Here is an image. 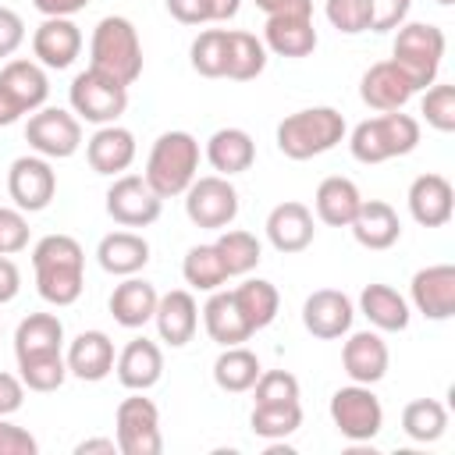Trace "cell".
I'll return each instance as SVG.
<instances>
[{
  "label": "cell",
  "mask_w": 455,
  "mask_h": 455,
  "mask_svg": "<svg viewBox=\"0 0 455 455\" xmlns=\"http://www.w3.org/2000/svg\"><path fill=\"white\" fill-rule=\"evenodd\" d=\"M412 0H373V25L370 32H391L398 25H405Z\"/></svg>",
  "instance_id": "obj_48"
},
{
  "label": "cell",
  "mask_w": 455,
  "mask_h": 455,
  "mask_svg": "<svg viewBox=\"0 0 455 455\" xmlns=\"http://www.w3.org/2000/svg\"><path fill=\"white\" fill-rule=\"evenodd\" d=\"M32 53L43 68L64 71L82 53V28L71 18H43V25L32 32Z\"/></svg>",
  "instance_id": "obj_16"
},
{
  "label": "cell",
  "mask_w": 455,
  "mask_h": 455,
  "mask_svg": "<svg viewBox=\"0 0 455 455\" xmlns=\"http://www.w3.org/2000/svg\"><path fill=\"white\" fill-rule=\"evenodd\" d=\"M21 114H25V110H21V107H18V103H14V100H11V96H7L4 89H0V128L14 124V121H18Z\"/></svg>",
  "instance_id": "obj_57"
},
{
  "label": "cell",
  "mask_w": 455,
  "mask_h": 455,
  "mask_svg": "<svg viewBox=\"0 0 455 455\" xmlns=\"http://www.w3.org/2000/svg\"><path fill=\"white\" fill-rule=\"evenodd\" d=\"M352 316H355L352 299L338 288H320L302 302V327L320 341H334V338L348 334Z\"/></svg>",
  "instance_id": "obj_14"
},
{
  "label": "cell",
  "mask_w": 455,
  "mask_h": 455,
  "mask_svg": "<svg viewBox=\"0 0 455 455\" xmlns=\"http://www.w3.org/2000/svg\"><path fill=\"white\" fill-rule=\"evenodd\" d=\"M149 188L160 199L171 196H185V188L199 178V142L192 132H164L146 160V174Z\"/></svg>",
  "instance_id": "obj_3"
},
{
  "label": "cell",
  "mask_w": 455,
  "mask_h": 455,
  "mask_svg": "<svg viewBox=\"0 0 455 455\" xmlns=\"http://www.w3.org/2000/svg\"><path fill=\"white\" fill-rule=\"evenodd\" d=\"M21 291V270L11 256H0V306Z\"/></svg>",
  "instance_id": "obj_54"
},
{
  "label": "cell",
  "mask_w": 455,
  "mask_h": 455,
  "mask_svg": "<svg viewBox=\"0 0 455 455\" xmlns=\"http://www.w3.org/2000/svg\"><path fill=\"white\" fill-rule=\"evenodd\" d=\"M437 4H441V7H448V4H455V0H437Z\"/></svg>",
  "instance_id": "obj_59"
},
{
  "label": "cell",
  "mask_w": 455,
  "mask_h": 455,
  "mask_svg": "<svg viewBox=\"0 0 455 455\" xmlns=\"http://www.w3.org/2000/svg\"><path fill=\"white\" fill-rule=\"evenodd\" d=\"M231 295H235V302H238L245 323L252 327V334L263 331V327H270L274 316H277V309H281L277 288H274L270 281H263V277H245Z\"/></svg>",
  "instance_id": "obj_36"
},
{
  "label": "cell",
  "mask_w": 455,
  "mask_h": 455,
  "mask_svg": "<svg viewBox=\"0 0 455 455\" xmlns=\"http://www.w3.org/2000/svg\"><path fill=\"white\" fill-rule=\"evenodd\" d=\"M203 327H206L210 341H217L220 348L242 345V341L252 338V327L245 323V316H242L235 295H231V291H220V288H217V291L206 299V306H203Z\"/></svg>",
  "instance_id": "obj_31"
},
{
  "label": "cell",
  "mask_w": 455,
  "mask_h": 455,
  "mask_svg": "<svg viewBox=\"0 0 455 455\" xmlns=\"http://www.w3.org/2000/svg\"><path fill=\"white\" fill-rule=\"evenodd\" d=\"M114 359H117V355H114V341H110V334H103V331H82V334L71 341L68 355H64L68 373L78 377V380H89V384L110 377Z\"/></svg>",
  "instance_id": "obj_25"
},
{
  "label": "cell",
  "mask_w": 455,
  "mask_h": 455,
  "mask_svg": "<svg viewBox=\"0 0 455 455\" xmlns=\"http://www.w3.org/2000/svg\"><path fill=\"white\" fill-rule=\"evenodd\" d=\"M156 288L149 284V281H142V277H124L114 291H110V316L121 323V327H128V331H135V327H146L149 320H153V313H156Z\"/></svg>",
  "instance_id": "obj_30"
},
{
  "label": "cell",
  "mask_w": 455,
  "mask_h": 455,
  "mask_svg": "<svg viewBox=\"0 0 455 455\" xmlns=\"http://www.w3.org/2000/svg\"><path fill=\"white\" fill-rule=\"evenodd\" d=\"M114 370L128 391H149L164 377V352L149 338H132L114 359Z\"/></svg>",
  "instance_id": "obj_23"
},
{
  "label": "cell",
  "mask_w": 455,
  "mask_h": 455,
  "mask_svg": "<svg viewBox=\"0 0 455 455\" xmlns=\"http://www.w3.org/2000/svg\"><path fill=\"white\" fill-rule=\"evenodd\" d=\"M441 57H444V32L437 25H427V21L398 25L391 60L402 68V75L412 82L416 92L434 85L441 71Z\"/></svg>",
  "instance_id": "obj_6"
},
{
  "label": "cell",
  "mask_w": 455,
  "mask_h": 455,
  "mask_svg": "<svg viewBox=\"0 0 455 455\" xmlns=\"http://www.w3.org/2000/svg\"><path fill=\"white\" fill-rule=\"evenodd\" d=\"M7 192L21 213H39L57 196V171L46 156H18L7 171Z\"/></svg>",
  "instance_id": "obj_13"
},
{
  "label": "cell",
  "mask_w": 455,
  "mask_h": 455,
  "mask_svg": "<svg viewBox=\"0 0 455 455\" xmlns=\"http://www.w3.org/2000/svg\"><path fill=\"white\" fill-rule=\"evenodd\" d=\"M387 345L377 331H355L348 334L341 348V366L352 377V384H377L387 373Z\"/></svg>",
  "instance_id": "obj_22"
},
{
  "label": "cell",
  "mask_w": 455,
  "mask_h": 455,
  "mask_svg": "<svg viewBox=\"0 0 455 455\" xmlns=\"http://www.w3.org/2000/svg\"><path fill=\"white\" fill-rule=\"evenodd\" d=\"M60 341H64V323L53 313H28L14 331V359L60 352Z\"/></svg>",
  "instance_id": "obj_37"
},
{
  "label": "cell",
  "mask_w": 455,
  "mask_h": 455,
  "mask_svg": "<svg viewBox=\"0 0 455 455\" xmlns=\"http://www.w3.org/2000/svg\"><path fill=\"white\" fill-rule=\"evenodd\" d=\"M256 405H281V402H299V377L288 370H267L252 384Z\"/></svg>",
  "instance_id": "obj_46"
},
{
  "label": "cell",
  "mask_w": 455,
  "mask_h": 455,
  "mask_svg": "<svg viewBox=\"0 0 455 455\" xmlns=\"http://www.w3.org/2000/svg\"><path fill=\"white\" fill-rule=\"evenodd\" d=\"M345 139V117L334 107H306L277 124V149L288 160H313Z\"/></svg>",
  "instance_id": "obj_4"
},
{
  "label": "cell",
  "mask_w": 455,
  "mask_h": 455,
  "mask_svg": "<svg viewBox=\"0 0 455 455\" xmlns=\"http://www.w3.org/2000/svg\"><path fill=\"white\" fill-rule=\"evenodd\" d=\"M25 43V21L18 11L0 7V57H11Z\"/></svg>",
  "instance_id": "obj_50"
},
{
  "label": "cell",
  "mask_w": 455,
  "mask_h": 455,
  "mask_svg": "<svg viewBox=\"0 0 455 455\" xmlns=\"http://www.w3.org/2000/svg\"><path fill=\"white\" fill-rule=\"evenodd\" d=\"M92 0H32V7L43 14V18H71L78 11H85Z\"/></svg>",
  "instance_id": "obj_55"
},
{
  "label": "cell",
  "mask_w": 455,
  "mask_h": 455,
  "mask_svg": "<svg viewBox=\"0 0 455 455\" xmlns=\"http://www.w3.org/2000/svg\"><path fill=\"white\" fill-rule=\"evenodd\" d=\"M359 313L377 331H405L409 327V302L391 284H366L359 295Z\"/></svg>",
  "instance_id": "obj_33"
},
{
  "label": "cell",
  "mask_w": 455,
  "mask_h": 455,
  "mask_svg": "<svg viewBox=\"0 0 455 455\" xmlns=\"http://www.w3.org/2000/svg\"><path fill=\"white\" fill-rule=\"evenodd\" d=\"M323 14L338 32L359 36L373 25V0H323Z\"/></svg>",
  "instance_id": "obj_44"
},
{
  "label": "cell",
  "mask_w": 455,
  "mask_h": 455,
  "mask_svg": "<svg viewBox=\"0 0 455 455\" xmlns=\"http://www.w3.org/2000/svg\"><path fill=\"white\" fill-rule=\"evenodd\" d=\"M18 377L28 391H57L68 380V363L60 352H39L18 359Z\"/></svg>",
  "instance_id": "obj_42"
},
{
  "label": "cell",
  "mask_w": 455,
  "mask_h": 455,
  "mask_svg": "<svg viewBox=\"0 0 455 455\" xmlns=\"http://www.w3.org/2000/svg\"><path fill=\"white\" fill-rule=\"evenodd\" d=\"M21 405H25V384H21V377L0 370V416L18 412Z\"/></svg>",
  "instance_id": "obj_52"
},
{
  "label": "cell",
  "mask_w": 455,
  "mask_h": 455,
  "mask_svg": "<svg viewBox=\"0 0 455 455\" xmlns=\"http://www.w3.org/2000/svg\"><path fill=\"white\" fill-rule=\"evenodd\" d=\"M252 434L263 441H284L302 427V405L299 402H281V405H252Z\"/></svg>",
  "instance_id": "obj_41"
},
{
  "label": "cell",
  "mask_w": 455,
  "mask_h": 455,
  "mask_svg": "<svg viewBox=\"0 0 455 455\" xmlns=\"http://www.w3.org/2000/svg\"><path fill=\"white\" fill-rule=\"evenodd\" d=\"M412 306L416 313H423L427 320H448L455 316V267L451 263H434L412 274L409 284Z\"/></svg>",
  "instance_id": "obj_15"
},
{
  "label": "cell",
  "mask_w": 455,
  "mask_h": 455,
  "mask_svg": "<svg viewBox=\"0 0 455 455\" xmlns=\"http://www.w3.org/2000/svg\"><path fill=\"white\" fill-rule=\"evenodd\" d=\"M206 160L220 178L242 174L256 164V142L245 128H217L206 139Z\"/></svg>",
  "instance_id": "obj_28"
},
{
  "label": "cell",
  "mask_w": 455,
  "mask_h": 455,
  "mask_svg": "<svg viewBox=\"0 0 455 455\" xmlns=\"http://www.w3.org/2000/svg\"><path fill=\"white\" fill-rule=\"evenodd\" d=\"M359 96H363L366 107L387 114V110H402L416 96V89L395 60H377V64L366 68V75L359 82Z\"/></svg>",
  "instance_id": "obj_18"
},
{
  "label": "cell",
  "mask_w": 455,
  "mask_h": 455,
  "mask_svg": "<svg viewBox=\"0 0 455 455\" xmlns=\"http://www.w3.org/2000/svg\"><path fill=\"white\" fill-rule=\"evenodd\" d=\"M359 203H363V196H359L355 181H352V178H341V174L323 178V181L316 185V196H313L316 217H320L323 224H331V228H348L352 217L359 213Z\"/></svg>",
  "instance_id": "obj_32"
},
{
  "label": "cell",
  "mask_w": 455,
  "mask_h": 455,
  "mask_svg": "<svg viewBox=\"0 0 455 455\" xmlns=\"http://www.w3.org/2000/svg\"><path fill=\"white\" fill-rule=\"evenodd\" d=\"M85 160L96 174H124L135 160V135L128 128H121L117 121L114 124H100L96 135L85 142Z\"/></svg>",
  "instance_id": "obj_19"
},
{
  "label": "cell",
  "mask_w": 455,
  "mask_h": 455,
  "mask_svg": "<svg viewBox=\"0 0 455 455\" xmlns=\"http://www.w3.org/2000/svg\"><path fill=\"white\" fill-rule=\"evenodd\" d=\"M181 277L188 288L196 291H217L220 284H228V267L217 252V245H192L185 252V263H181Z\"/></svg>",
  "instance_id": "obj_38"
},
{
  "label": "cell",
  "mask_w": 455,
  "mask_h": 455,
  "mask_svg": "<svg viewBox=\"0 0 455 455\" xmlns=\"http://www.w3.org/2000/svg\"><path fill=\"white\" fill-rule=\"evenodd\" d=\"M213 245H217V252H220V259H224V267H228V277H245V274H252V270L259 267V259H263L259 238L249 235V231H238V228H231V231L224 228Z\"/></svg>",
  "instance_id": "obj_40"
},
{
  "label": "cell",
  "mask_w": 455,
  "mask_h": 455,
  "mask_svg": "<svg viewBox=\"0 0 455 455\" xmlns=\"http://www.w3.org/2000/svg\"><path fill=\"white\" fill-rule=\"evenodd\" d=\"M331 419L348 441H373L384 427V405L370 384H348L331 395Z\"/></svg>",
  "instance_id": "obj_9"
},
{
  "label": "cell",
  "mask_w": 455,
  "mask_h": 455,
  "mask_svg": "<svg viewBox=\"0 0 455 455\" xmlns=\"http://www.w3.org/2000/svg\"><path fill=\"white\" fill-rule=\"evenodd\" d=\"M68 100H71V114L78 121H89V124H114L124 110H128V85H121L114 75L100 71V68H85L71 78V89H68Z\"/></svg>",
  "instance_id": "obj_7"
},
{
  "label": "cell",
  "mask_w": 455,
  "mask_h": 455,
  "mask_svg": "<svg viewBox=\"0 0 455 455\" xmlns=\"http://www.w3.org/2000/svg\"><path fill=\"white\" fill-rule=\"evenodd\" d=\"M263 373L256 352H249L245 345H228L217 359H213V380L220 391L228 395H242V391H252L256 377Z\"/></svg>",
  "instance_id": "obj_35"
},
{
  "label": "cell",
  "mask_w": 455,
  "mask_h": 455,
  "mask_svg": "<svg viewBox=\"0 0 455 455\" xmlns=\"http://www.w3.org/2000/svg\"><path fill=\"white\" fill-rule=\"evenodd\" d=\"M153 323H156L160 341H167L171 348L188 345V341H192V334H196V327H199V306H196L192 291L174 288V291L160 295V299H156Z\"/></svg>",
  "instance_id": "obj_21"
},
{
  "label": "cell",
  "mask_w": 455,
  "mask_h": 455,
  "mask_svg": "<svg viewBox=\"0 0 455 455\" xmlns=\"http://www.w3.org/2000/svg\"><path fill=\"white\" fill-rule=\"evenodd\" d=\"M89 60L92 68L114 75L121 85H132L142 75V39L139 28L121 18V14H107L96 21L92 39H89Z\"/></svg>",
  "instance_id": "obj_5"
},
{
  "label": "cell",
  "mask_w": 455,
  "mask_h": 455,
  "mask_svg": "<svg viewBox=\"0 0 455 455\" xmlns=\"http://www.w3.org/2000/svg\"><path fill=\"white\" fill-rule=\"evenodd\" d=\"M348 228H352L355 242H359L363 249H373V252L391 249V245L402 238V220H398L395 206L384 203V199H363V203H359V213L352 217Z\"/></svg>",
  "instance_id": "obj_24"
},
{
  "label": "cell",
  "mask_w": 455,
  "mask_h": 455,
  "mask_svg": "<svg viewBox=\"0 0 455 455\" xmlns=\"http://www.w3.org/2000/svg\"><path fill=\"white\" fill-rule=\"evenodd\" d=\"M96 451L114 455L117 451V441L114 437H89V441H78L75 444V455H96Z\"/></svg>",
  "instance_id": "obj_56"
},
{
  "label": "cell",
  "mask_w": 455,
  "mask_h": 455,
  "mask_svg": "<svg viewBox=\"0 0 455 455\" xmlns=\"http://www.w3.org/2000/svg\"><path fill=\"white\" fill-rule=\"evenodd\" d=\"M416 146H419V121L402 110L366 117L348 135V149L359 164H384V160L412 153Z\"/></svg>",
  "instance_id": "obj_2"
},
{
  "label": "cell",
  "mask_w": 455,
  "mask_h": 455,
  "mask_svg": "<svg viewBox=\"0 0 455 455\" xmlns=\"http://www.w3.org/2000/svg\"><path fill=\"white\" fill-rule=\"evenodd\" d=\"M419 114L427 117V124L434 132H455V85L448 82H434L419 103Z\"/></svg>",
  "instance_id": "obj_45"
},
{
  "label": "cell",
  "mask_w": 455,
  "mask_h": 455,
  "mask_svg": "<svg viewBox=\"0 0 455 455\" xmlns=\"http://www.w3.org/2000/svg\"><path fill=\"white\" fill-rule=\"evenodd\" d=\"M185 213L196 228H206V231H224L235 217H238V192L228 178L220 174H206V178H196L188 188H185Z\"/></svg>",
  "instance_id": "obj_11"
},
{
  "label": "cell",
  "mask_w": 455,
  "mask_h": 455,
  "mask_svg": "<svg viewBox=\"0 0 455 455\" xmlns=\"http://www.w3.org/2000/svg\"><path fill=\"white\" fill-rule=\"evenodd\" d=\"M402 430L409 441L430 444L448 430V409L437 398H416L402 409Z\"/></svg>",
  "instance_id": "obj_39"
},
{
  "label": "cell",
  "mask_w": 455,
  "mask_h": 455,
  "mask_svg": "<svg viewBox=\"0 0 455 455\" xmlns=\"http://www.w3.org/2000/svg\"><path fill=\"white\" fill-rule=\"evenodd\" d=\"M455 210V188L444 174H419L409 185V213L423 228H441L451 220Z\"/></svg>",
  "instance_id": "obj_20"
},
{
  "label": "cell",
  "mask_w": 455,
  "mask_h": 455,
  "mask_svg": "<svg viewBox=\"0 0 455 455\" xmlns=\"http://www.w3.org/2000/svg\"><path fill=\"white\" fill-rule=\"evenodd\" d=\"M96 259L114 277H132L149 263V242L135 231H110L96 245Z\"/></svg>",
  "instance_id": "obj_29"
},
{
  "label": "cell",
  "mask_w": 455,
  "mask_h": 455,
  "mask_svg": "<svg viewBox=\"0 0 455 455\" xmlns=\"http://www.w3.org/2000/svg\"><path fill=\"white\" fill-rule=\"evenodd\" d=\"M267 18H277V14H306L313 18V0H252Z\"/></svg>",
  "instance_id": "obj_53"
},
{
  "label": "cell",
  "mask_w": 455,
  "mask_h": 455,
  "mask_svg": "<svg viewBox=\"0 0 455 455\" xmlns=\"http://www.w3.org/2000/svg\"><path fill=\"white\" fill-rule=\"evenodd\" d=\"M114 441L121 455H160L164 437H160V409L142 398V391L128 395L117 405L114 416Z\"/></svg>",
  "instance_id": "obj_8"
},
{
  "label": "cell",
  "mask_w": 455,
  "mask_h": 455,
  "mask_svg": "<svg viewBox=\"0 0 455 455\" xmlns=\"http://www.w3.org/2000/svg\"><path fill=\"white\" fill-rule=\"evenodd\" d=\"M224 50H228V28H203L192 39V68L203 78H224Z\"/></svg>",
  "instance_id": "obj_43"
},
{
  "label": "cell",
  "mask_w": 455,
  "mask_h": 455,
  "mask_svg": "<svg viewBox=\"0 0 455 455\" xmlns=\"http://www.w3.org/2000/svg\"><path fill=\"white\" fill-rule=\"evenodd\" d=\"M267 68V46L252 32L228 28V50H224V78L252 82Z\"/></svg>",
  "instance_id": "obj_34"
},
{
  "label": "cell",
  "mask_w": 455,
  "mask_h": 455,
  "mask_svg": "<svg viewBox=\"0 0 455 455\" xmlns=\"http://www.w3.org/2000/svg\"><path fill=\"white\" fill-rule=\"evenodd\" d=\"M39 444L28 430L7 423V416H0V455H36Z\"/></svg>",
  "instance_id": "obj_49"
},
{
  "label": "cell",
  "mask_w": 455,
  "mask_h": 455,
  "mask_svg": "<svg viewBox=\"0 0 455 455\" xmlns=\"http://www.w3.org/2000/svg\"><path fill=\"white\" fill-rule=\"evenodd\" d=\"M25 142L46 160H68L82 146V121L60 107H39L25 124Z\"/></svg>",
  "instance_id": "obj_10"
},
{
  "label": "cell",
  "mask_w": 455,
  "mask_h": 455,
  "mask_svg": "<svg viewBox=\"0 0 455 455\" xmlns=\"http://www.w3.org/2000/svg\"><path fill=\"white\" fill-rule=\"evenodd\" d=\"M164 199L139 174H117L107 188V213L121 228H149L160 217Z\"/></svg>",
  "instance_id": "obj_12"
},
{
  "label": "cell",
  "mask_w": 455,
  "mask_h": 455,
  "mask_svg": "<svg viewBox=\"0 0 455 455\" xmlns=\"http://www.w3.org/2000/svg\"><path fill=\"white\" fill-rule=\"evenodd\" d=\"M36 291L50 306L78 302L85 288V252L71 235H46L32 249Z\"/></svg>",
  "instance_id": "obj_1"
},
{
  "label": "cell",
  "mask_w": 455,
  "mask_h": 455,
  "mask_svg": "<svg viewBox=\"0 0 455 455\" xmlns=\"http://www.w3.org/2000/svg\"><path fill=\"white\" fill-rule=\"evenodd\" d=\"M167 11L181 25H206V21H213L210 0H167Z\"/></svg>",
  "instance_id": "obj_51"
},
{
  "label": "cell",
  "mask_w": 455,
  "mask_h": 455,
  "mask_svg": "<svg viewBox=\"0 0 455 455\" xmlns=\"http://www.w3.org/2000/svg\"><path fill=\"white\" fill-rule=\"evenodd\" d=\"M28 245V220L18 206H0V256H14Z\"/></svg>",
  "instance_id": "obj_47"
},
{
  "label": "cell",
  "mask_w": 455,
  "mask_h": 455,
  "mask_svg": "<svg viewBox=\"0 0 455 455\" xmlns=\"http://www.w3.org/2000/svg\"><path fill=\"white\" fill-rule=\"evenodd\" d=\"M263 46L277 57H309L316 50V28L306 14H277L263 25Z\"/></svg>",
  "instance_id": "obj_27"
},
{
  "label": "cell",
  "mask_w": 455,
  "mask_h": 455,
  "mask_svg": "<svg viewBox=\"0 0 455 455\" xmlns=\"http://www.w3.org/2000/svg\"><path fill=\"white\" fill-rule=\"evenodd\" d=\"M0 89L25 110H39L46 107V96H50V78L43 71L39 60H7L0 68Z\"/></svg>",
  "instance_id": "obj_26"
},
{
  "label": "cell",
  "mask_w": 455,
  "mask_h": 455,
  "mask_svg": "<svg viewBox=\"0 0 455 455\" xmlns=\"http://www.w3.org/2000/svg\"><path fill=\"white\" fill-rule=\"evenodd\" d=\"M313 235H316V224H313V213L306 203H277L270 213H267V242L291 256V252H302L313 245Z\"/></svg>",
  "instance_id": "obj_17"
},
{
  "label": "cell",
  "mask_w": 455,
  "mask_h": 455,
  "mask_svg": "<svg viewBox=\"0 0 455 455\" xmlns=\"http://www.w3.org/2000/svg\"><path fill=\"white\" fill-rule=\"evenodd\" d=\"M242 7V0H210V11H213V21H228L235 18Z\"/></svg>",
  "instance_id": "obj_58"
}]
</instances>
